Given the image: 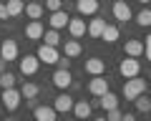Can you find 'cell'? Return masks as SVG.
Returning a JSON list of instances; mask_svg holds the SVG:
<instances>
[{
    "label": "cell",
    "instance_id": "obj_1",
    "mask_svg": "<svg viewBox=\"0 0 151 121\" xmlns=\"http://www.w3.org/2000/svg\"><path fill=\"white\" fill-rule=\"evenodd\" d=\"M146 91V81L144 78H139V76H134V78H126V83H124V96H126V101H134L139 94H144Z\"/></svg>",
    "mask_w": 151,
    "mask_h": 121
},
{
    "label": "cell",
    "instance_id": "obj_2",
    "mask_svg": "<svg viewBox=\"0 0 151 121\" xmlns=\"http://www.w3.org/2000/svg\"><path fill=\"white\" fill-rule=\"evenodd\" d=\"M20 91H18L15 86L10 88H3V96H0V101H3V106H5V111H15L18 106H20Z\"/></svg>",
    "mask_w": 151,
    "mask_h": 121
},
{
    "label": "cell",
    "instance_id": "obj_3",
    "mask_svg": "<svg viewBox=\"0 0 151 121\" xmlns=\"http://www.w3.org/2000/svg\"><path fill=\"white\" fill-rule=\"evenodd\" d=\"M139 71H141V63H139V58H134V55H126V58L121 60V66H119V73L124 78L139 76Z\"/></svg>",
    "mask_w": 151,
    "mask_h": 121
},
{
    "label": "cell",
    "instance_id": "obj_4",
    "mask_svg": "<svg viewBox=\"0 0 151 121\" xmlns=\"http://www.w3.org/2000/svg\"><path fill=\"white\" fill-rule=\"evenodd\" d=\"M38 60H40V63H45V66H53L55 60H58V48H55V45H48V43H43L40 45V48H38Z\"/></svg>",
    "mask_w": 151,
    "mask_h": 121
},
{
    "label": "cell",
    "instance_id": "obj_5",
    "mask_svg": "<svg viewBox=\"0 0 151 121\" xmlns=\"http://www.w3.org/2000/svg\"><path fill=\"white\" fill-rule=\"evenodd\" d=\"M113 18L119 23H124V25H126V20L134 18V13H131V8H129V0H116V3H113Z\"/></svg>",
    "mask_w": 151,
    "mask_h": 121
},
{
    "label": "cell",
    "instance_id": "obj_6",
    "mask_svg": "<svg viewBox=\"0 0 151 121\" xmlns=\"http://www.w3.org/2000/svg\"><path fill=\"white\" fill-rule=\"evenodd\" d=\"M53 86L60 88V91H65V88L73 86V76H70V68H58V71L53 73Z\"/></svg>",
    "mask_w": 151,
    "mask_h": 121
},
{
    "label": "cell",
    "instance_id": "obj_7",
    "mask_svg": "<svg viewBox=\"0 0 151 121\" xmlns=\"http://www.w3.org/2000/svg\"><path fill=\"white\" fill-rule=\"evenodd\" d=\"M38 68H40L38 55H25V58H20V73L23 76H35Z\"/></svg>",
    "mask_w": 151,
    "mask_h": 121
},
{
    "label": "cell",
    "instance_id": "obj_8",
    "mask_svg": "<svg viewBox=\"0 0 151 121\" xmlns=\"http://www.w3.org/2000/svg\"><path fill=\"white\" fill-rule=\"evenodd\" d=\"M88 91H91L93 96H103L106 91H111V86H108V81L103 78V73H101V76H93L91 81H88Z\"/></svg>",
    "mask_w": 151,
    "mask_h": 121
},
{
    "label": "cell",
    "instance_id": "obj_9",
    "mask_svg": "<svg viewBox=\"0 0 151 121\" xmlns=\"http://www.w3.org/2000/svg\"><path fill=\"white\" fill-rule=\"evenodd\" d=\"M0 55L5 60H15L18 58V43L13 38H5L3 43H0Z\"/></svg>",
    "mask_w": 151,
    "mask_h": 121
},
{
    "label": "cell",
    "instance_id": "obj_10",
    "mask_svg": "<svg viewBox=\"0 0 151 121\" xmlns=\"http://www.w3.org/2000/svg\"><path fill=\"white\" fill-rule=\"evenodd\" d=\"M68 33L73 35V38H81V35H86V20H83V15H78V18H68Z\"/></svg>",
    "mask_w": 151,
    "mask_h": 121
},
{
    "label": "cell",
    "instance_id": "obj_11",
    "mask_svg": "<svg viewBox=\"0 0 151 121\" xmlns=\"http://www.w3.org/2000/svg\"><path fill=\"white\" fill-rule=\"evenodd\" d=\"M43 33H45V28H43V23H40V20H30L25 25V38L28 40H40V38H43Z\"/></svg>",
    "mask_w": 151,
    "mask_h": 121
},
{
    "label": "cell",
    "instance_id": "obj_12",
    "mask_svg": "<svg viewBox=\"0 0 151 121\" xmlns=\"http://www.w3.org/2000/svg\"><path fill=\"white\" fill-rule=\"evenodd\" d=\"M78 15H96L98 13V0H76Z\"/></svg>",
    "mask_w": 151,
    "mask_h": 121
},
{
    "label": "cell",
    "instance_id": "obj_13",
    "mask_svg": "<svg viewBox=\"0 0 151 121\" xmlns=\"http://www.w3.org/2000/svg\"><path fill=\"white\" fill-rule=\"evenodd\" d=\"M33 116H35L38 121H55L58 111H55L53 106H35V109H33Z\"/></svg>",
    "mask_w": 151,
    "mask_h": 121
},
{
    "label": "cell",
    "instance_id": "obj_14",
    "mask_svg": "<svg viewBox=\"0 0 151 121\" xmlns=\"http://www.w3.org/2000/svg\"><path fill=\"white\" fill-rule=\"evenodd\" d=\"M68 13H65L63 10V8H60V10H53V13H50V28H55V30H60V28H65V25H68Z\"/></svg>",
    "mask_w": 151,
    "mask_h": 121
},
{
    "label": "cell",
    "instance_id": "obj_15",
    "mask_svg": "<svg viewBox=\"0 0 151 121\" xmlns=\"http://www.w3.org/2000/svg\"><path fill=\"white\" fill-rule=\"evenodd\" d=\"M53 109L58 111V114H68L70 109H73V99H70V94H58V99H55V104H53Z\"/></svg>",
    "mask_w": 151,
    "mask_h": 121
},
{
    "label": "cell",
    "instance_id": "obj_16",
    "mask_svg": "<svg viewBox=\"0 0 151 121\" xmlns=\"http://www.w3.org/2000/svg\"><path fill=\"white\" fill-rule=\"evenodd\" d=\"M83 68H86L88 76H101V73L106 71V60H101V58H88Z\"/></svg>",
    "mask_w": 151,
    "mask_h": 121
},
{
    "label": "cell",
    "instance_id": "obj_17",
    "mask_svg": "<svg viewBox=\"0 0 151 121\" xmlns=\"http://www.w3.org/2000/svg\"><path fill=\"white\" fill-rule=\"evenodd\" d=\"M103 28H106V20H103V18H98V15H93V20L86 25V33L91 35V38H101Z\"/></svg>",
    "mask_w": 151,
    "mask_h": 121
},
{
    "label": "cell",
    "instance_id": "obj_18",
    "mask_svg": "<svg viewBox=\"0 0 151 121\" xmlns=\"http://www.w3.org/2000/svg\"><path fill=\"white\" fill-rule=\"evenodd\" d=\"M124 53H126V55H134V58H139V55H144V43H141V40H136V38L126 40V43H124Z\"/></svg>",
    "mask_w": 151,
    "mask_h": 121
},
{
    "label": "cell",
    "instance_id": "obj_19",
    "mask_svg": "<svg viewBox=\"0 0 151 121\" xmlns=\"http://www.w3.org/2000/svg\"><path fill=\"white\" fill-rule=\"evenodd\" d=\"M23 13H25L30 20H40V18H43V13H45V8L40 5V3H28V5L23 8Z\"/></svg>",
    "mask_w": 151,
    "mask_h": 121
},
{
    "label": "cell",
    "instance_id": "obj_20",
    "mask_svg": "<svg viewBox=\"0 0 151 121\" xmlns=\"http://www.w3.org/2000/svg\"><path fill=\"white\" fill-rule=\"evenodd\" d=\"M98 106H101L103 111L116 109V106H119V96H116V94H111V91H106L103 96H98Z\"/></svg>",
    "mask_w": 151,
    "mask_h": 121
},
{
    "label": "cell",
    "instance_id": "obj_21",
    "mask_svg": "<svg viewBox=\"0 0 151 121\" xmlns=\"http://www.w3.org/2000/svg\"><path fill=\"white\" fill-rule=\"evenodd\" d=\"M70 111H73L78 119H88L91 111H93V106L88 104V101H73V109H70Z\"/></svg>",
    "mask_w": 151,
    "mask_h": 121
},
{
    "label": "cell",
    "instance_id": "obj_22",
    "mask_svg": "<svg viewBox=\"0 0 151 121\" xmlns=\"http://www.w3.org/2000/svg\"><path fill=\"white\" fill-rule=\"evenodd\" d=\"M81 43H78V40H65L63 43V55H68V58H78V55H81Z\"/></svg>",
    "mask_w": 151,
    "mask_h": 121
},
{
    "label": "cell",
    "instance_id": "obj_23",
    "mask_svg": "<svg viewBox=\"0 0 151 121\" xmlns=\"http://www.w3.org/2000/svg\"><path fill=\"white\" fill-rule=\"evenodd\" d=\"M134 104H136V111H139V114H149V111H151V99L146 96V91L136 96V99H134Z\"/></svg>",
    "mask_w": 151,
    "mask_h": 121
},
{
    "label": "cell",
    "instance_id": "obj_24",
    "mask_svg": "<svg viewBox=\"0 0 151 121\" xmlns=\"http://www.w3.org/2000/svg\"><path fill=\"white\" fill-rule=\"evenodd\" d=\"M5 8H8V15L10 18H18L23 13V8H25V3L23 0H5Z\"/></svg>",
    "mask_w": 151,
    "mask_h": 121
},
{
    "label": "cell",
    "instance_id": "obj_25",
    "mask_svg": "<svg viewBox=\"0 0 151 121\" xmlns=\"http://www.w3.org/2000/svg\"><path fill=\"white\" fill-rule=\"evenodd\" d=\"M101 40H106V43H116L119 40V28L116 25H106L101 33Z\"/></svg>",
    "mask_w": 151,
    "mask_h": 121
},
{
    "label": "cell",
    "instance_id": "obj_26",
    "mask_svg": "<svg viewBox=\"0 0 151 121\" xmlns=\"http://www.w3.org/2000/svg\"><path fill=\"white\" fill-rule=\"evenodd\" d=\"M20 96H25V99H35V96H38V83L25 81V83L20 86Z\"/></svg>",
    "mask_w": 151,
    "mask_h": 121
},
{
    "label": "cell",
    "instance_id": "obj_27",
    "mask_svg": "<svg viewBox=\"0 0 151 121\" xmlns=\"http://www.w3.org/2000/svg\"><path fill=\"white\" fill-rule=\"evenodd\" d=\"M43 38H45V43H48V45H55V48H58V43H60V35H58V30H55V28L45 30Z\"/></svg>",
    "mask_w": 151,
    "mask_h": 121
},
{
    "label": "cell",
    "instance_id": "obj_28",
    "mask_svg": "<svg viewBox=\"0 0 151 121\" xmlns=\"http://www.w3.org/2000/svg\"><path fill=\"white\" fill-rule=\"evenodd\" d=\"M136 23H139L141 28H149L151 25V10H149V8H144V10L136 15Z\"/></svg>",
    "mask_w": 151,
    "mask_h": 121
},
{
    "label": "cell",
    "instance_id": "obj_29",
    "mask_svg": "<svg viewBox=\"0 0 151 121\" xmlns=\"http://www.w3.org/2000/svg\"><path fill=\"white\" fill-rule=\"evenodd\" d=\"M10 86H15V76L8 73V71H3L0 73V88H10Z\"/></svg>",
    "mask_w": 151,
    "mask_h": 121
},
{
    "label": "cell",
    "instance_id": "obj_30",
    "mask_svg": "<svg viewBox=\"0 0 151 121\" xmlns=\"http://www.w3.org/2000/svg\"><path fill=\"white\" fill-rule=\"evenodd\" d=\"M121 116H124V114L119 111V106H116V109H108V111H106V119H108V121H121Z\"/></svg>",
    "mask_w": 151,
    "mask_h": 121
},
{
    "label": "cell",
    "instance_id": "obj_31",
    "mask_svg": "<svg viewBox=\"0 0 151 121\" xmlns=\"http://www.w3.org/2000/svg\"><path fill=\"white\" fill-rule=\"evenodd\" d=\"M60 8H63V0H45V10H60Z\"/></svg>",
    "mask_w": 151,
    "mask_h": 121
},
{
    "label": "cell",
    "instance_id": "obj_32",
    "mask_svg": "<svg viewBox=\"0 0 151 121\" xmlns=\"http://www.w3.org/2000/svg\"><path fill=\"white\" fill-rule=\"evenodd\" d=\"M55 63H58V68H70V58H68V55H58Z\"/></svg>",
    "mask_w": 151,
    "mask_h": 121
},
{
    "label": "cell",
    "instance_id": "obj_33",
    "mask_svg": "<svg viewBox=\"0 0 151 121\" xmlns=\"http://www.w3.org/2000/svg\"><path fill=\"white\" fill-rule=\"evenodd\" d=\"M144 53H146V58L151 60V33L146 35V43H144Z\"/></svg>",
    "mask_w": 151,
    "mask_h": 121
},
{
    "label": "cell",
    "instance_id": "obj_34",
    "mask_svg": "<svg viewBox=\"0 0 151 121\" xmlns=\"http://www.w3.org/2000/svg\"><path fill=\"white\" fill-rule=\"evenodd\" d=\"M5 18H10L8 15V8H5V3H0V20H5Z\"/></svg>",
    "mask_w": 151,
    "mask_h": 121
},
{
    "label": "cell",
    "instance_id": "obj_35",
    "mask_svg": "<svg viewBox=\"0 0 151 121\" xmlns=\"http://www.w3.org/2000/svg\"><path fill=\"white\" fill-rule=\"evenodd\" d=\"M136 119V114H124V116H121V121H134Z\"/></svg>",
    "mask_w": 151,
    "mask_h": 121
},
{
    "label": "cell",
    "instance_id": "obj_36",
    "mask_svg": "<svg viewBox=\"0 0 151 121\" xmlns=\"http://www.w3.org/2000/svg\"><path fill=\"white\" fill-rule=\"evenodd\" d=\"M5 66H8V60H5V58H3V55H0V73L5 71Z\"/></svg>",
    "mask_w": 151,
    "mask_h": 121
},
{
    "label": "cell",
    "instance_id": "obj_37",
    "mask_svg": "<svg viewBox=\"0 0 151 121\" xmlns=\"http://www.w3.org/2000/svg\"><path fill=\"white\" fill-rule=\"evenodd\" d=\"M139 3H144V5H149V3H151V0H139Z\"/></svg>",
    "mask_w": 151,
    "mask_h": 121
},
{
    "label": "cell",
    "instance_id": "obj_38",
    "mask_svg": "<svg viewBox=\"0 0 151 121\" xmlns=\"http://www.w3.org/2000/svg\"><path fill=\"white\" fill-rule=\"evenodd\" d=\"M149 81H151V76H149Z\"/></svg>",
    "mask_w": 151,
    "mask_h": 121
}]
</instances>
